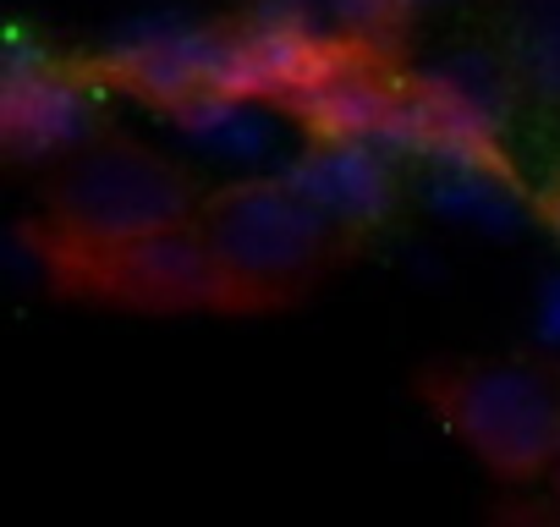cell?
I'll use <instances>...</instances> for the list:
<instances>
[{
    "mask_svg": "<svg viewBox=\"0 0 560 527\" xmlns=\"http://www.w3.org/2000/svg\"><path fill=\"white\" fill-rule=\"evenodd\" d=\"M203 231L236 292H280L314 276L341 236L280 171L225 181L203 209Z\"/></svg>",
    "mask_w": 560,
    "mask_h": 527,
    "instance_id": "cell-1",
    "label": "cell"
},
{
    "mask_svg": "<svg viewBox=\"0 0 560 527\" xmlns=\"http://www.w3.org/2000/svg\"><path fill=\"white\" fill-rule=\"evenodd\" d=\"M56 220L94 258L160 225L192 220V181L138 143H94L67 160V176L56 187Z\"/></svg>",
    "mask_w": 560,
    "mask_h": 527,
    "instance_id": "cell-2",
    "label": "cell"
},
{
    "mask_svg": "<svg viewBox=\"0 0 560 527\" xmlns=\"http://www.w3.org/2000/svg\"><path fill=\"white\" fill-rule=\"evenodd\" d=\"M231 61H236V23L220 28L176 7V0L127 12L94 50V72L154 110H171L209 89H231Z\"/></svg>",
    "mask_w": 560,
    "mask_h": 527,
    "instance_id": "cell-3",
    "label": "cell"
},
{
    "mask_svg": "<svg viewBox=\"0 0 560 527\" xmlns=\"http://www.w3.org/2000/svg\"><path fill=\"white\" fill-rule=\"evenodd\" d=\"M100 72H78L50 56V45L28 28L0 34V143L23 165L78 160L100 143L105 94Z\"/></svg>",
    "mask_w": 560,
    "mask_h": 527,
    "instance_id": "cell-4",
    "label": "cell"
},
{
    "mask_svg": "<svg viewBox=\"0 0 560 527\" xmlns=\"http://www.w3.org/2000/svg\"><path fill=\"white\" fill-rule=\"evenodd\" d=\"M456 440L505 478L549 472L560 456V385L533 363H472L445 385Z\"/></svg>",
    "mask_w": 560,
    "mask_h": 527,
    "instance_id": "cell-5",
    "label": "cell"
},
{
    "mask_svg": "<svg viewBox=\"0 0 560 527\" xmlns=\"http://www.w3.org/2000/svg\"><path fill=\"white\" fill-rule=\"evenodd\" d=\"M407 94H412V171H418L423 160L505 149L516 121V94L527 89L511 56L483 45H456L423 61L407 78Z\"/></svg>",
    "mask_w": 560,
    "mask_h": 527,
    "instance_id": "cell-6",
    "label": "cell"
},
{
    "mask_svg": "<svg viewBox=\"0 0 560 527\" xmlns=\"http://www.w3.org/2000/svg\"><path fill=\"white\" fill-rule=\"evenodd\" d=\"M287 105L308 138H363L412 165V94L347 34H336L314 56L308 78L292 89Z\"/></svg>",
    "mask_w": 560,
    "mask_h": 527,
    "instance_id": "cell-7",
    "label": "cell"
},
{
    "mask_svg": "<svg viewBox=\"0 0 560 527\" xmlns=\"http://www.w3.org/2000/svg\"><path fill=\"white\" fill-rule=\"evenodd\" d=\"M165 132H171L176 154H187L198 171H209L220 181L287 171V160L308 138L287 99L236 94V89H209V94L171 105Z\"/></svg>",
    "mask_w": 560,
    "mask_h": 527,
    "instance_id": "cell-8",
    "label": "cell"
},
{
    "mask_svg": "<svg viewBox=\"0 0 560 527\" xmlns=\"http://www.w3.org/2000/svg\"><path fill=\"white\" fill-rule=\"evenodd\" d=\"M94 281L132 308H209L231 297V276L203 225L176 220L110 253H94Z\"/></svg>",
    "mask_w": 560,
    "mask_h": 527,
    "instance_id": "cell-9",
    "label": "cell"
},
{
    "mask_svg": "<svg viewBox=\"0 0 560 527\" xmlns=\"http://www.w3.org/2000/svg\"><path fill=\"white\" fill-rule=\"evenodd\" d=\"M401 160L363 138H303L287 160V176L341 236L374 231L401 203Z\"/></svg>",
    "mask_w": 560,
    "mask_h": 527,
    "instance_id": "cell-10",
    "label": "cell"
},
{
    "mask_svg": "<svg viewBox=\"0 0 560 527\" xmlns=\"http://www.w3.org/2000/svg\"><path fill=\"white\" fill-rule=\"evenodd\" d=\"M412 187L434 225H445L456 236H478V242H516L538 214L533 192L516 181V171L500 160V149L423 160Z\"/></svg>",
    "mask_w": 560,
    "mask_h": 527,
    "instance_id": "cell-11",
    "label": "cell"
},
{
    "mask_svg": "<svg viewBox=\"0 0 560 527\" xmlns=\"http://www.w3.org/2000/svg\"><path fill=\"white\" fill-rule=\"evenodd\" d=\"M505 56L533 99L560 105V0H522Z\"/></svg>",
    "mask_w": 560,
    "mask_h": 527,
    "instance_id": "cell-12",
    "label": "cell"
},
{
    "mask_svg": "<svg viewBox=\"0 0 560 527\" xmlns=\"http://www.w3.org/2000/svg\"><path fill=\"white\" fill-rule=\"evenodd\" d=\"M325 7H330L336 34H347V39H380L401 17H412L418 7H429V0H325Z\"/></svg>",
    "mask_w": 560,
    "mask_h": 527,
    "instance_id": "cell-13",
    "label": "cell"
},
{
    "mask_svg": "<svg viewBox=\"0 0 560 527\" xmlns=\"http://www.w3.org/2000/svg\"><path fill=\"white\" fill-rule=\"evenodd\" d=\"M45 276H50V247L34 231H7V236H0V281L39 286Z\"/></svg>",
    "mask_w": 560,
    "mask_h": 527,
    "instance_id": "cell-14",
    "label": "cell"
},
{
    "mask_svg": "<svg viewBox=\"0 0 560 527\" xmlns=\"http://www.w3.org/2000/svg\"><path fill=\"white\" fill-rule=\"evenodd\" d=\"M527 330L538 352H560V264L538 281L533 303H527Z\"/></svg>",
    "mask_w": 560,
    "mask_h": 527,
    "instance_id": "cell-15",
    "label": "cell"
},
{
    "mask_svg": "<svg viewBox=\"0 0 560 527\" xmlns=\"http://www.w3.org/2000/svg\"><path fill=\"white\" fill-rule=\"evenodd\" d=\"M407 264H412V276H418V281H434V276L445 270V264H440L434 253H423V247H412V253H407Z\"/></svg>",
    "mask_w": 560,
    "mask_h": 527,
    "instance_id": "cell-16",
    "label": "cell"
},
{
    "mask_svg": "<svg viewBox=\"0 0 560 527\" xmlns=\"http://www.w3.org/2000/svg\"><path fill=\"white\" fill-rule=\"evenodd\" d=\"M544 225H549V236L560 242V187H555V192L544 198Z\"/></svg>",
    "mask_w": 560,
    "mask_h": 527,
    "instance_id": "cell-17",
    "label": "cell"
},
{
    "mask_svg": "<svg viewBox=\"0 0 560 527\" xmlns=\"http://www.w3.org/2000/svg\"><path fill=\"white\" fill-rule=\"evenodd\" d=\"M549 478H555V494H560V456H555V467H549Z\"/></svg>",
    "mask_w": 560,
    "mask_h": 527,
    "instance_id": "cell-18",
    "label": "cell"
},
{
    "mask_svg": "<svg viewBox=\"0 0 560 527\" xmlns=\"http://www.w3.org/2000/svg\"><path fill=\"white\" fill-rule=\"evenodd\" d=\"M429 7H456V0H429Z\"/></svg>",
    "mask_w": 560,
    "mask_h": 527,
    "instance_id": "cell-19",
    "label": "cell"
}]
</instances>
